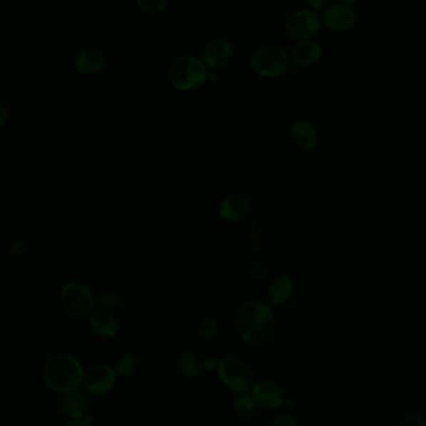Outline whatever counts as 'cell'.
<instances>
[{"instance_id":"obj_12","label":"cell","mask_w":426,"mask_h":426,"mask_svg":"<svg viewBox=\"0 0 426 426\" xmlns=\"http://www.w3.org/2000/svg\"><path fill=\"white\" fill-rule=\"evenodd\" d=\"M233 56V44L228 38L218 36L208 43L204 49V61L212 68L225 66Z\"/></svg>"},{"instance_id":"obj_6","label":"cell","mask_w":426,"mask_h":426,"mask_svg":"<svg viewBox=\"0 0 426 426\" xmlns=\"http://www.w3.org/2000/svg\"><path fill=\"white\" fill-rule=\"evenodd\" d=\"M251 66L259 76L278 78L289 71V56L280 46H261L251 56Z\"/></svg>"},{"instance_id":"obj_11","label":"cell","mask_w":426,"mask_h":426,"mask_svg":"<svg viewBox=\"0 0 426 426\" xmlns=\"http://www.w3.org/2000/svg\"><path fill=\"white\" fill-rule=\"evenodd\" d=\"M251 202L243 194L228 195L219 204V217L227 222H238L248 215Z\"/></svg>"},{"instance_id":"obj_16","label":"cell","mask_w":426,"mask_h":426,"mask_svg":"<svg viewBox=\"0 0 426 426\" xmlns=\"http://www.w3.org/2000/svg\"><path fill=\"white\" fill-rule=\"evenodd\" d=\"M294 293V283L289 276L280 275L273 280L268 290V304L271 308H279L289 301Z\"/></svg>"},{"instance_id":"obj_22","label":"cell","mask_w":426,"mask_h":426,"mask_svg":"<svg viewBox=\"0 0 426 426\" xmlns=\"http://www.w3.org/2000/svg\"><path fill=\"white\" fill-rule=\"evenodd\" d=\"M137 365H139V360L137 356L133 354H124L118 359L114 369L117 371L118 375L130 376L137 370Z\"/></svg>"},{"instance_id":"obj_9","label":"cell","mask_w":426,"mask_h":426,"mask_svg":"<svg viewBox=\"0 0 426 426\" xmlns=\"http://www.w3.org/2000/svg\"><path fill=\"white\" fill-rule=\"evenodd\" d=\"M250 394L253 395L254 400L256 401L258 406L266 410L279 409L281 406H285L288 400L281 386L269 379H263L255 383Z\"/></svg>"},{"instance_id":"obj_5","label":"cell","mask_w":426,"mask_h":426,"mask_svg":"<svg viewBox=\"0 0 426 426\" xmlns=\"http://www.w3.org/2000/svg\"><path fill=\"white\" fill-rule=\"evenodd\" d=\"M61 305L69 316L80 319L92 315L95 296L85 285L71 281L61 288Z\"/></svg>"},{"instance_id":"obj_26","label":"cell","mask_w":426,"mask_h":426,"mask_svg":"<svg viewBox=\"0 0 426 426\" xmlns=\"http://www.w3.org/2000/svg\"><path fill=\"white\" fill-rule=\"evenodd\" d=\"M271 426H298V422L295 420L294 416L283 412L275 417Z\"/></svg>"},{"instance_id":"obj_28","label":"cell","mask_w":426,"mask_h":426,"mask_svg":"<svg viewBox=\"0 0 426 426\" xmlns=\"http://www.w3.org/2000/svg\"><path fill=\"white\" fill-rule=\"evenodd\" d=\"M219 364H220V361L215 356H208V358L204 359L202 366H203L204 370L218 371Z\"/></svg>"},{"instance_id":"obj_14","label":"cell","mask_w":426,"mask_h":426,"mask_svg":"<svg viewBox=\"0 0 426 426\" xmlns=\"http://www.w3.org/2000/svg\"><path fill=\"white\" fill-rule=\"evenodd\" d=\"M89 324L95 334L105 339L117 336L119 331L117 318L109 310L98 309L93 311L89 318Z\"/></svg>"},{"instance_id":"obj_7","label":"cell","mask_w":426,"mask_h":426,"mask_svg":"<svg viewBox=\"0 0 426 426\" xmlns=\"http://www.w3.org/2000/svg\"><path fill=\"white\" fill-rule=\"evenodd\" d=\"M321 21L313 9H299L285 21V33L294 41H309L320 31Z\"/></svg>"},{"instance_id":"obj_4","label":"cell","mask_w":426,"mask_h":426,"mask_svg":"<svg viewBox=\"0 0 426 426\" xmlns=\"http://www.w3.org/2000/svg\"><path fill=\"white\" fill-rule=\"evenodd\" d=\"M218 376L224 385L239 395L248 393L254 385L253 369L237 355L225 356L220 360Z\"/></svg>"},{"instance_id":"obj_2","label":"cell","mask_w":426,"mask_h":426,"mask_svg":"<svg viewBox=\"0 0 426 426\" xmlns=\"http://www.w3.org/2000/svg\"><path fill=\"white\" fill-rule=\"evenodd\" d=\"M85 370L81 361L69 353H56L49 356L43 366L46 386L56 394L76 393L84 383Z\"/></svg>"},{"instance_id":"obj_20","label":"cell","mask_w":426,"mask_h":426,"mask_svg":"<svg viewBox=\"0 0 426 426\" xmlns=\"http://www.w3.org/2000/svg\"><path fill=\"white\" fill-rule=\"evenodd\" d=\"M258 404L254 400L253 395L249 393H244L235 400V410L241 417H253L258 412Z\"/></svg>"},{"instance_id":"obj_23","label":"cell","mask_w":426,"mask_h":426,"mask_svg":"<svg viewBox=\"0 0 426 426\" xmlns=\"http://www.w3.org/2000/svg\"><path fill=\"white\" fill-rule=\"evenodd\" d=\"M135 4L145 14H157L165 9L169 1L167 0H137Z\"/></svg>"},{"instance_id":"obj_15","label":"cell","mask_w":426,"mask_h":426,"mask_svg":"<svg viewBox=\"0 0 426 426\" xmlns=\"http://www.w3.org/2000/svg\"><path fill=\"white\" fill-rule=\"evenodd\" d=\"M290 137L298 147L304 150H311L318 144L316 129L311 123L304 119H300L291 124Z\"/></svg>"},{"instance_id":"obj_25","label":"cell","mask_w":426,"mask_h":426,"mask_svg":"<svg viewBox=\"0 0 426 426\" xmlns=\"http://www.w3.org/2000/svg\"><path fill=\"white\" fill-rule=\"evenodd\" d=\"M26 249V240L23 238H16L11 241L9 246V256L11 259H18L24 254Z\"/></svg>"},{"instance_id":"obj_21","label":"cell","mask_w":426,"mask_h":426,"mask_svg":"<svg viewBox=\"0 0 426 426\" xmlns=\"http://www.w3.org/2000/svg\"><path fill=\"white\" fill-rule=\"evenodd\" d=\"M122 303V295L117 290H103L95 296V305L99 309L110 310Z\"/></svg>"},{"instance_id":"obj_18","label":"cell","mask_w":426,"mask_h":426,"mask_svg":"<svg viewBox=\"0 0 426 426\" xmlns=\"http://www.w3.org/2000/svg\"><path fill=\"white\" fill-rule=\"evenodd\" d=\"M61 409V412L71 420H83L88 414L87 400L79 393H71L63 398Z\"/></svg>"},{"instance_id":"obj_32","label":"cell","mask_w":426,"mask_h":426,"mask_svg":"<svg viewBox=\"0 0 426 426\" xmlns=\"http://www.w3.org/2000/svg\"><path fill=\"white\" fill-rule=\"evenodd\" d=\"M359 426H360V425H359Z\"/></svg>"},{"instance_id":"obj_3","label":"cell","mask_w":426,"mask_h":426,"mask_svg":"<svg viewBox=\"0 0 426 426\" xmlns=\"http://www.w3.org/2000/svg\"><path fill=\"white\" fill-rule=\"evenodd\" d=\"M209 73L203 61L194 56H182L173 61L169 69V81L177 90L189 92L203 85Z\"/></svg>"},{"instance_id":"obj_24","label":"cell","mask_w":426,"mask_h":426,"mask_svg":"<svg viewBox=\"0 0 426 426\" xmlns=\"http://www.w3.org/2000/svg\"><path fill=\"white\" fill-rule=\"evenodd\" d=\"M218 330V321H217V319L212 318V316L202 320L200 324H199V335H200L202 338H204V339H212V338H214V336L217 335Z\"/></svg>"},{"instance_id":"obj_31","label":"cell","mask_w":426,"mask_h":426,"mask_svg":"<svg viewBox=\"0 0 426 426\" xmlns=\"http://www.w3.org/2000/svg\"><path fill=\"white\" fill-rule=\"evenodd\" d=\"M64 426H92L87 424L85 421L79 420V421H71V422H68L66 425Z\"/></svg>"},{"instance_id":"obj_10","label":"cell","mask_w":426,"mask_h":426,"mask_svg":"<svg viewBox=\"0 0 426 426\" xmlns=\"http://www.w3.org/2000/svg\"><path fill=\"white\" fill-rule=\"evenodd\" d=\"M324 23L325 26L330 28L331 31H349L350 28L355 26V11L344 3L333 4V6L325 8Z\"/></svg>"},{"instance_id":"obj_19","label":"cell","mask_w":426,"mask_h":426,"mask_svg":"<svg viewBox=\"0 0 426 426\" xmlns=\"http://www.w3.org/2000/svg\"><path fill=\"white\" fill-rule=\"evenodd\" d=\"M177 368L187 378H195L203 369V366L199 363L198 356L192 350H185L180 354Z\"/></svg>"},{"instance_id":"obj_8","label":"cell","mask_w":426,"mask_h":426,"mask_svg":"<svg viewBox=\"0 0 426 426\" xmlns=\"http://www.w3.org/2000/svg\"><path fill=\"white\" fill-rule=\"evenodd\" d=\"M117 371L108 364L90 366L84 375V386L92 395H103L113 389L117 381Z\"/></svg>"},{"instance_id":"obj_1","label":"cell","mask_w":426,"mask_h":426,"mask_svg":"<svg viewBox=\"0 0 426 426\" xmlns=\"http://www.w3.org/2000/svg\"><path fill=\"white\" fill-rule=\"evenodd\" d=\"M234 325L239 336L250 346H260L269 340L275 330L273 308L261 300H250L239 308Z\"/></svg>"},{"instance_id":"obj_27","label":"cell","mask_w":426,"mask_h":426,"mask_svg":"<svg viewBox=\"0 0 426 426\" xmlns=\"http://www.w3.org/2000/svg\"><path fill=\"white\" fill-rule=\"evenodd\" d=\"M404 426H426V420L416 412H410L404 417Z\"/></svg>"},{"instance_id":"obj_30","label":"cell","mask_w":426,"mask_h":426,"mask_svg":"<svg viewBox=\"0 0 426 426\" xmlns=\"http://www.w3.org/2000/svg\"><path fill=\"white\" fill-rule=\"evenodd\" d=\"M0 113H1V117H0V124L1 125H6L8 122V110L4 105H0Z\"/></svg>"},{"instance_id":"obj_13","label":"cell","mask_w":426,"mask_h":426,"mask_svg":"<svg viewBox=\"0 0 426 426\" xmlns=\"http://www.w3.org/2000/svg\"><path fill=\"white\" fill-rule=\"evenodd\" d=\"M105 54L98 48H84L74 56V66L83 74H97L105 66Z\"/></svg>"},{"instance_id":"obj_29","label":"cell","mask_w":426,"mask_h":426,"mask_svg":"<svg viewBox=\"0 0 426 426\" xmlns=\"http://www.w3.org/2000/svg\"><path fill=\"white\" fill-rule=\"evenodd\" d=\"M310 6H313V11H319L323 9L324 6H328V0H311Z\"/></svg>"},{"instance_id":"obj_17","label":"cell","mask_w":426,"mask_h":426,"mask_svg":"<svg viewBox=\"0 0 426 426\" xmlns=\"http://www.w3.org/2000/svg\"><path fill=\"white\" fill-rule=\"evenodd\" d=\"M323 56L321 46L315 41H299L291 49V61L296 66H309L319 61Z\"/></svg>"}]
</instances>
